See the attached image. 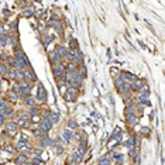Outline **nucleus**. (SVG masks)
<instances>
[{
    "label": "nucleus",
    "instance_id": "obj_1",
    "mask_svg": "<svg viewBox=\"0 0 165 165\" xmlns=\"http://www.w3.org/2000/svg\"><path fill=\"white\" fill-rule=\"evenodd\" d=\"M62 96L68 102H76V99H78V89H75L72 86H66V91L62 93Z\"/></svg>",
    "mask_w": 165,
    "mask_h": 165
},
{
    "label": "nucleus",
    "instance_id": "obj_2",
    "mask_svg": "<svg viewBox=\"0 0 165 165\" xmlns=\"http://www.w3.org/2000/svg\"><path fill=\"white\" fill-rule=\"evenodd\" d=\"M37 100L41 103H47L48 102V96H47L45 87L42 86L41 82H38V91H37Z\"/></svg>",
    "mask_w": 165,
    "mask_h": 165
},
{
    "label": "nucleus",
    "instance_id": "obj_3",
    "mask_svg": "<svg viewBox=\"0 0 165 165\" xmlns=\"http://www.w3.org/2000/svg\"><path fill=\"white\" fill-rule=\"evenodd\" d=\"M52 126L54 124L50 121V119H42V120H40L38 121V128L41 130V131H44V133H48L52 128Z\"/></svg>",
    "mask_w": 165,
    "mask_h": 165
},
{
    "label": "nucleus",
    "instance_id": "obj_4",
    "mask_svg": "<svg viewBox=\"0 0 165 165\" xmlns=\"http://www.w3.org/2000/svg\"><path fill=\"white\" fill-rule=\"evenodd\" d=\"M138 103L140 104H145V106H151V102H150V91L144 92V93H138Z\"/></svg>",
    "mask_w": 165,
    "mask_h": 165
},
{
    "label": "nucleus",
    "instance_id": "obj_5",
    "mask_svg": "<svg viewBox=\"0 0 165 165\" xmlns=\"http://www.w3.org/2000/svg\"><path fill=\"white\" fill-rule=\"evenodd\" d=\"M24 74V81L28 83H33V82H37V75L33 69H27L23 72Z\"/></svg>",
    "mask_w": 165,
    "mask_h": 165
},
{
    "label": "nucleus",
    "instance_id": "obj_6",
    "mask_svg": "<svg viewBox=\"0 0 165 165\" xmlns=\"http://www.w3.org/2000/svg\"><path fill=\"white\" fill-rule=\"evenodd\" d=\"M52 72H54V76L55 78H61V75L65 72V65L64 64H58V65L52 66Z\"/></svg>",
    "mask_w": 165,
    "mask_h": 165
},
{
    "label": "nucleus",
    "instance_id": "obj_7",
    "mask_svg": "<svg viewBox=\"0 0 165 165\" xmlns=\"http://www.w3.org/2000/svg\"><path fill=\"white\" fill-rule=\"evenodd\" d=\"M48 58H50V62L52 64V66L54 65H58V64H62V57H59V55L55 52V51H52V52H50V55H48Z\"/></svg>",
    "mask_w": 165,
    "mask_h": 165
},
{
    "label": "nucleus",
    "instance_id": "obj_8",
    "mask_svg": "<svg viewBox=\"0 0 165 165\" xmlns=\"http://www.w3.org/2000/svg\"><path fill=\"white\" fill-rule=\"evenodd\" d=\"M123 134H124V131L121 130V128L116 127L114 131H113V134H111V138H114L117 143H121V140H123Z\"/></svg>",
    "mask_w": 165,
    "mask_h": 165
},
{
    "label": "nucleus",
    "instance_id": "obj_9",
    "mask_svg": "<svg viewBox=\"0 0 165 165\" xmlns=\"http://www.w3.org/2000/svg\"><path fill=\"white\" fill-rule=\"evenodd\" d=\"M117 92H119L120 95H127V93H130V92H131V83L124 82L123 85L117 89Z\"/></svg>",
    "mask_w": 165,
    "mask_h": 165
},
{
    "label": "nucleus",
    "instance_id": "obj_10",
    "mask_svg": "<svg viewBox=\"0 0 165 165\" xmlns=\"http://www.w3.org/2000/svg\"><path fill=\"white\" fill-rule=\"evenodd\" d=\"M14 58H16L17 61H24V59H27L24 51L21 50V48H18V47H16V50H14Z\"/></svg>",
    "mask_w": 165,
    "mask_h": 165
},
{
    "label": "nucleus",
    "instance_id": "obj_11",
    "mask_svg": "<svg viewBox=\"0 0 165 165\" xmlns=\"http://www.w3.org/2000/svg\"><path fill=\"white\" fill-rule=\"evenodd\" d=\"M34 13H35V8H34L33 6H27L25 8L21 10V16L23 17H31V16H34Z\"/></svg>",
    "mask_w": 165,
    "mask_h": 165
},
{
    "label": "nucleus",
    "instance_id": "obj_12",
    "mask_svg": "<svg viewBox=\"0 0 165 165\" xmlns=\"http://www.w3.org/2000/svg\"><path fill=\"white\" fill-rule=\"evenodd\" d=\"M126 120H127V124L130 127H134L137 123H138V117L136 114H127L126 116Z\"/></svg>",
    "mask_w": 165,
    "mask_h": 165
},
{
    "label": "nucleus",
    "instance_id": "obj_13",
    "mask_svg": "<svg viewBox=\"0 0 165 165\" xmlns=\"http://www.w3.org/2000/svg\"><path fill=\"white\" fill-rule=\"evenodd\" d=\"M16 123H17V126H18V127H20V128H24V130H25V128H30V127H31V121H30V120L18 119Z\"/></svg>",
    "mask_w": 165,
    "mask_h": 165
},
{
    "label": "nucleus",
    "instance_id": "obj_14",
    "mask_svg": "<svg viewBox=\"0 0 165 165\" xmlns=\"http://www.w3.org/2000/svg\"><path fill=\"white\" fill-rule=\"evenodd\" d=\"M54 51L59 55V57H62V59H64V57H65V54H66V48L62 45V44H57L55 48H54Z\"/></svg>",
    "mask_w": 165,
    "mask_h": 165
},
{
    "label": "nucleus",
    "instance_id": "obj_15",
    "mask_svg": "<svg viewBox=\"0 0 165 165\" xmlns=\"http://www.w3.org/2000/svg\"><path fill=\"white\" fill-rule=\"evenodd\" d=\"M25 162H28V155L27 154H20L16 157V164L17 165H24Z\"/></svg>",
    "mask_w": 165,
    "mask_h": 165
},
{
    "label": "nucleus",
    "instance_id": "obj_16",
    "mask_svg": "<svg viewBox=\"0 0 165 165\" xmlns=\"http://www.w3.org/2000/svg\"><path fill=\"white\" fill-rule=\"evenodd\" d=\"M40 113H41V109L37 107V106H34V107H30L28 109V113H27V114L30 116V119H33V117H37V116H40Z\"/></svg>",
    "mask_w": 165,
    "mask_h": 165
},
{
    "label": "nucleus",
    "instance_id": "obj_17",
    "mask_svg": "<svg viewBox=\"0 0 165 165\" xmlns=\"http://www.w3.org/2000/svg\"><path fill=\"white\" fill-rule=\"evenodd\" d=\"M17 128H18V126H17L16 121H8V123H6V131H8V133H16Z\"/></svg>",
    "mask_w": 165,
    "mask_h": 165
},
{
    "label": "nucleus",
    "instance_id": "obj_18",
    "mask_svg": "<svg viewBox=\"0 0 165 165\" xmlns=\"http://www.w3.org/2000/svg\"><path fill=\"white\" fill-rule=\"evenodd\" d=\"M76 52H78V51L66 50V54H65V57H64V59H66L68 62H74L75 57H76Z\"/></svg>",
    "mask_w": 165,
    "mask_h": 165
},
{
    "label": "nucleus",
    "instance_id": "obj_19",
    "mask_svg": "<svg viewBox=\"0 0 165 165\" xmlns=\"http://www.w3.org/2000/svg\"><path fill=\"white\" fill-rule=\"evenodd\" d=\"M74 138V133L69 131V130H65V131L62 133V140L65 141V143H71Z\"/></svg>",
    "mask_w": 165,
    "mask_h": 165
},
{
    "label": "nucleus",
    "instance_id": "obj_20",
    "mask_svg": "<svg viewBox=\"0 0 165 165\" xmlns=\"http://www.w3.org/2000/svg\"><path fill=\"white\" fill-rule=\"evenodd\" d=\"M124 155L123 154H114V157H113V160L111 161L113 162H116V165H123L124 164Z\"/></svg>",
    "mask_w": 165,
    "mask_h": 165
},
{
    "label": "nucleus",
    "instance_id": "obj_21",
    "mask_svg": "<svg viewBox=\"0 0 165 165\" xmlns=\"http://www.w3.org/2000/svg\"><path fill=\"white\" fill-rule=\"evenodd\" d=\"M134 143H136V137L130 136L127 140H126V143H124V147H126V148H128V150H131L133 147H134Z\"/></svg>",
    "mask_w": 165,
    "mask_h": 165
},
{
    "label": "nucleus",
    "instance_id": "obj_22",
    "mask_svg": "<svg viewBox=\"0 0 165 165\" xmlns=\"http://www.w3.org/2000/svg\"><path fill=\"white\" fill-rule=\"evenodd\" d=\"M2 114L4 116V117H6V119H12L13 116H14V110H13V107H10V106H7V107L4 109L3 111H2Z\"/></svg>",
    "mask_w": 165,
    "mask_h": 165
},
{
    "label": "nucleus",
    "instance_id": "obj_23",
    "mask_svg": "<svg viewBox=\"0 0 165 165\" xmlns=\"http://www.w3.org/2000/svg\"><path fill=\"white\" fill-rule=\"evenodd\" d=\"M111 160L107 157V155H103V157L99 158V161H97V165H111Z\"/></svg>",
    "mask_w": 165,
    "mask_h": 165
},
{
    "label": "nucleus",
    "instance_id": "obj_24",
    "mask_svg": "<svg viewBox=\"0 0 165 165\" xmlns=\"http://www.w3.org/2000/svg\"><path fill=\"white\" fill-rule=\"evenodd\" d=\"M50 121L52 124H57L58 121H59V114H58L57 111H51V114H50Z\"/></svg>",
    "mask_w": 165,
    "mask_h": 165
},
{
    "label": "nucleus",
    "instance_id": "obj_25",
    "mask_svg": "<svg viewBox=\"0 0 165 165\" xmlns=\"http://www.w3.org/2000/svg\"><path fill=\"white\" fill-rule=\"evenodd\" d=\"M24 103H25V106H28V107H34V106H37V102H35L31 96H28L27 99H24Z\"/></svg>",
    "mask_w": 165,
    "mask_h": 165
},
{
    "label": "nucleus",
    "instance_id": "obj_26",
    "mask_svg": "<svg viewBox=\"0 0 165 165\" xmlns=\"http://www.w3.org/2000/svg\"><path fill=\"white\" fill-rule=\"evenodd\" d=\"M71 44H69V50H72V51H79V45H78V41L75 40V38H71Z\"/></svg>",
    "mask_w": 165,
    "mask_h": 165
},
{
    "label": "nucleus",
    "instance_id": "obj_27",
    "mask_svg": "<svg viewBox=\"0 0 165 165\" xmlns=\"http://www.w3.org/2000/svg\"><path fill=\"white\" fill-rule=\"evenodd\" d=\"M123 83H124V79H123V78H121V76H120V75H119V76H117V78L114 79V86H116V89H119V87L121 86Z\"/></svg>",
    "mask_w": 165,
    "mask_h": 165
},
{
    "label": "nucleus",
    "instance_id": "obj_28",
    "mask_svg": "<svg viewBox=\"0 0 165 165\" xmlns=\"http://www.w3.org/2000/svg\"><path fill=\"white\" fill-rule=\"evenodd\" d=\"M7 96L12 99V102H17V100H18V95H17L16 92H13V91H8L7 92Z\"/></svg>",
    "mask_w": 165,
    "mask_h": 165
},
{
    "label": "nucleus",
    "instance_id": "obj_29",
    "mask_svg": "<svg viewBox=\"0 0 165 165\" xmlns=\"http://www.w3.org/2000/svg\"><path fill=\"white\" fill-rule=\"evenodd\" d=\"M79 75H81V76H82L83 79H85V78H87L86 66H85V65H81V66H79Z\"/></svg>",
    "mask_w": 165,
    "mask_h": 165
},
{
    "label": "nucleus",
    "instance_id": "obj_30",
    "mask_svg": "<svg viewBox=\"0 0 165 165\" xmlns=\"http://www.w3.org/2000/svg\"><path fill=\"white\" fill-rule=\"evenodd\" d=\"M50 114H51V110H48V109H41L40 116H41L42 119H50Z\"/></svg>",
    "mask_w": 165,
    "mask_h": 165
},
{
    "label": "nucleus",
    "instance_id": "obj_31",
    "mask_svg": "<svg viewBox=\"0 0 165 165\" xmlns=\"http://www.w3.org/2000/svg\"><path fill=\"white\" fill-rule=\"evenodd\" d=\"M10 71V68L6 65H3V64H0V76H3V75H7V72Z\"/></svg>",
    "mask_w": 165,
    "mask_h": 165
},
{
    "label": "nucleus",
    "instance_id": "obj_32",
    "mask_svg": "<svg viewBox=\"0 0 165 165\" xmlns=\"http://www.w3.org/2000/svg\"><path fill=\"white\" fill-rule=\"evenodd\" d=\"M6 62H7L8 68H10V66H12V68H14V65H16V58H14V57H7Z\"/></svg>",
    "mask_w": 165,
    "mask_h": 165
},
{
    "label": "nucleus",
    "instance_id": "obj_33",
    "mask_svg": "<svg viewBox=\"0 0 165 165\" xmlns=\"http://www.w3.org/2000/svg\"><path fill=\"white\" fill-rule=\"evenodd\" d=\"M31 164L33 165H42L44 164V161H42L41 157H34L33 160H31Z\"/></svg>",
    "mask_w": 165,
    "mask_h": 165
},
{
    "label": "nucleus",
    "instance_id": "obj_34",
    "mask_svg": "<svg viewBox=\"0 0 165 165\" xmlns=\"http://www.w3.org/2000/svg\"><path fill=\"white\" fill-rule=\"evenodd\" d=\"M16 81H18V82H23V81H24V74H23L21 71H16Z\"/></svg>",
    "mask_w": 165,
    "mask_h": 165
},
{
    "label": "nucleus",
    "instance_id": "obj_35",
    "mask_svg": "<svg viewBox=\"0 0 165 165\" xmlns=\"http://www.w3.org/2000/svg\"><path fill=\"white\" fill-rule=\"evenodd\" d=\"M8 106V103H7V100L6 99H0V113L4 110V109Z\"/></svg>",
    "mask_w": 165,
    "mask_h": 165
},
{
    "label": "nucleus",
    "instance_id": "obj_36",
    "mask_svg": "<svg viewBox=\"0 0 165 165\" xmlns=\"http://www.w3.org/2000/svg\"><path fill=\"white\" fill-rule=\"evenodd\" d=\"M68 128H71V130L78 128V123H76L75 120H69V121H68Z\"/></svg>",
    "mask_w": 165,
    "mask_h": 165
},
{
    "label": "nucleus",
    "instance_id": "obj_37",
    "mask_svg": "<svg viewBox=\"0 0 165 165\" xmlns=\"http://www.w3.org/2000/svg\"><path fill=\"white\" fill-rule=\"evenodd\" d=\"M124 104H126V107H133V106H134V100L133 99H130V97H127V99L124 100Z\"/></svg>",
    "mask_w": 165,
    "mask_h": 165
},
{
    "label": "nucleus",
    "instance_id": "obj_38",
    "mask_svg": "<svg viewBox=\"0 0 165 165\" xmlns=\"http://www.w3.org/2000/svg\"><path fill=\"white\" fill-rule=\"evenodd\" d=\"M72 160H74V164H76V165H78L79 162L82 161V157H81V155H78V154L75 153L74 155H72Z\"/></svg>",
    "mask_w": 165,
    "mask_h": 165
},
{
    "label": "nucleus",
    "instance_id": "obj_39",
    "mask_svg": "<svg viewBox=\"0 0 165 165\" xmlns=\"http://www.w3.org/2000/svg\"><path fill=\"white\" fill-rule=\"evenodd\" d=\"M79 147H81V148H83V150L87 148V140H86V138H82V140H81V144H79Z\"/></svg>",
    "mask_w": 165,
    "mask_h": 165
},
{
    "label": "nucleus",
    "instance_id": "obj_40",
    "mask_svg": "<svg viewBox=\"0 0 165 165\" xmlns=\"http://www.w3.org/2000/svg\"><path fill=\"white\" fill-rule=\"evenodd\" d=\"M2 150H4V151H8V153H14V148H13V147H10V145H7V144L2 145Z\"/></svg>",
    "mask_w": 165,
    "mask_h": 165
},
{
    "label": "nucleus",
    "instance_id": "obj_41",
    "mask_svg": "<svg viewBox=\"0 0 165 165\" xmlns=\"http://www.w3.org/2000/svg\"><path fill=\"white\" fill-rule=\"evenodd\" d=\"M18 89H20V83H18V82H14V83L12 85V91L17 93V92H18Z\"/></svg>",
    "mask_w": 165,
    "mask_h": 165
},
{
    "label": "nucleus",
    "instance_id": "obj_42",
    "mask_svg": "<svg viewBox=\"0 0 165 165\" xmlns=\"http://www.w3.org/2000/svg\"><path fill=\"white\" fill-rule=\"evenodd\" d=\"M150 133H151V130H150L148 127H143V128H141V134H143V136H144V134H145V136H150Z\"/></svg>",
    "mask_w": 165,
    "mask_h": 165
},
{
    "label": "nucleus",
    "instance_id": "obj_43",
    "mask_svg": "<svg viewBox=\"0 0 165 165\" xmlns=\"http://www.w3.org/2000/svg\"><path fill=\"white\" fill-rule=\"evenodd\" d=\"M3 16H4V17L10 16V10H8V8H4V10H3Z\"/></svg>",
    "mask_w": 165,
    "mask_h": 165
},
{
    "label": "nucleus",
    "instance_id": "obj_44",
    "mask_svg": "<svg viewBox=\"0 0 165 165\" xmlns=\"http://www.w3.org/2000/svg\"><path fill=\"white\" fill-rule=\"evenodd\" d=\"M10 25H12V28L17 30V21H16V20H14V21H12V24H10Z\"/></svg>",
    "mask_w": 165,
    "mask_h": 165
},
{
    "label": "nucleus",
    "instance_id": "obj_45",
    "mask_svg": "<svg viewBox=\"0 0 165 165\" xmlns=\"http://www.w3.org/2000/svg\"><path fill=\"white\" fill-rule=\"evenodd\" d=\"M0 59H2V61H6V59H7V55H6V54H0Z\"/></svg>",
    "mask_w": 165,
    "mask_h": 165
},
{
    "label": "nucleus",
    "instance_id": "obj_46",
    "mask_svg": "<svg viewBox=\"0 0 165 165\" xmlns=\"http://www.w3.org/2000/svg\"><path fill=\"white\" fill-rule=\"evenodd\" d=\"M24 165H33V164H31V162H30V161H28V162H25V164H24Z\"/></svg>",
    "mask_w": 165,
    "mask_h": 165
},
{
    "label": "nucleus",
    "instance_id": "obj_47",
    "mask_svg": "<svg viewBox=\"0 0 165 165\" xmlns=\"http://www.w3.org/2000/svg\"><path fill=\"white\" fill-rule=\"evenodd\" d=\"M42 165H45V164H42Z\"/></svg>",
    "mask_w": 165,
    "mask_h": 165
},
{
    "label": "nucleus",
    "instance_id": "obj_48",
    "mask_svg": "<svg viewBox=\"0 0 165 165\" xmlns=\"http://www.w3.org/2000/svg\"><path fill=\"white\" fill-rule=\"evenodd\" d=\"M0 47H2V45H0Z\"/></svg>",
    "mask_w": 165,
    "mask_h": 165
}]
</instances>
